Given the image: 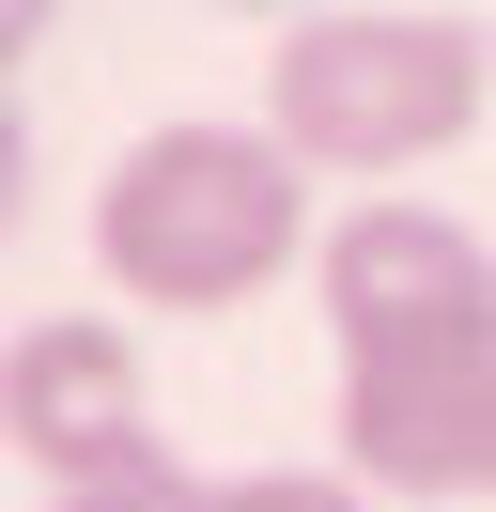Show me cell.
Masks as SVG:
<instances>
[{
    "mask_svg": "<svg viewBox=\"0 0 496 512\" xmlns=\"http://www.w3.org/2000/svg\"><path fill=\"white\" fill-rule=\"evenodd\" d=\"M326 342H341V481L357 497H496V249L450 202H341L326 218Z\"/></svg>",
    "mask_w": 496,
    "mask_h": 512,
    "instance_id": "obj_1",
    "label": "cell"
},
{
    "mask_svg": "<svg viewBox=\"0 0 496 512\" xmlns=\"http://www.w3.org/2000/svg\"><path fill=\"white\" fill-rule=\"evenodd\" d=\"M0 435H16V466L47 481V497H109V481L171 466V450H155L140 342H124L109 311H47V326H16V357H0Z\"/></svg>",
    "mask_w": 496,
    "mask_h": 512,
    "instance_id": "obj_4",
    "label": "cell"
},
{
    "mask_svg": "<svg viewBox=\"0 0 496 512\" xmlns=\"http://www.w3.org/2000/svg\"><path fill=\"white\" fill-rule=\"evenodd\" d=\"M496 47L465 16H419V0H326V16H279L264 32V140L310 171V187H372L388 171H434L481 140Z\"/></svg>",
    "mask_w": 496,
    "mask_h": 512,
    "instance_id": "obj_3",
    "label": "cell"
},
{
    "mask_svg": "<svg viewBox=\"0 0 496 512\" xmlns=\"http://www.w3.org/2000/svg\"><path fill=\"white\" fill-rule=\"evenodd\" d=\"M47 512H217V481H186V466H140V481H109V497H47Z\"/></svg>",
    "mask_w": 496,
    "mask_h": 512,
    "instance_id": "obj_6",
    "label": "cell"
},
{
    "mask_svg": "<svg viewBox=\"0 0 496 512\" xmlns=\"http://www.w3.org/2000/svg\"><path fill=\"white\" fill-rule=\"evenodd\" d=\"M217 512H372L341 466H248V481H217Z\"/></svg>",
    "mask_w": 496,
    "mask_h": 512,
    "instance_id": "obj_5",
    "label": "cell"
},
{
    "mask_svg": "<svg viewBox=\"0 0 496 512\" xmlns=\"http://www.w3.org/2000/svg\"><path fill=\"white\" fill-rule=\"evenodd\" d=\"M295 264H326V218H310V171L264 125H155L93 187V280L124 311L217 326V311H264Z\"/></svg>",
    "mask_w": 496,
    "mask_h": 512,
    "instance_id": "obj_2",
    "label": "cell"
}]
</instances>
